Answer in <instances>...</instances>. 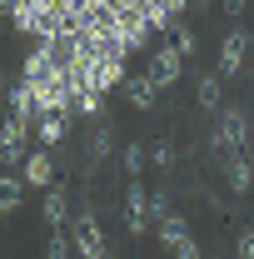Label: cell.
<instances>
[{"mask_svg":"<svg viewBox=\"0 0 254 259\" xmlns=\"http://www.w3.org/2000/svg\"><path fill=\"white\" fill-rule=\"evenodd\" d=\"M20 175L30 180V190H50V185H55V160H50V150H45V145H30Z\"/></svg>","mask_w":254,"mask_h":259,"instance_id":"7","label":"cell"},{"mask_svg":"<svg viewBox=\"0 0 254 259\" xmlns=\"http://www.w3.org/2000/svg\"><path fill=\"white\" fill-rule=\"evenodd\" d=\"M25 190H30V180L20 169H0V214H15L25 204Z\"/></svg>","mask_w":254,"mask_h":259,"instance_id":"9","label":"cell"},{"mask_svg":"<svg viewBox=\"0 0 254 259\" xmlns=\"http://www.w3.org/2000/svg\"><path fill=\"white\" fill-rule=\"evenodd\" d=\"M150 194H145V185H140V175H130V190H125V229L140 239V234H150Z\"/></svg>","mask_w":254,"mask_h":259,"instance_id":"5","label":"cell"},{"mask_svg":"<svg viewBox=\"0 0 254 259\" xmlns=\"http://www.w3.org/2000/svg\"><path fill=\"white\" fill-rule=\"evenodd\" d=\"M0 95H10V85H5V70H0Z\"/></svg>","mask_w":254,"mask_h":259,"instance_id":"20","label":"cell"},{"mask_svg":"<svg viewBox=\"0 0 254 259\" xmlns=\"http://www.w3.org/2000/svg\"><path fill=\"white\" fill-rule=\"evenodd\" d=\"M45 220H50V229H65V225H70V199H65L60 185H50V194H45Z\"/></svg>","mask_w":254,"mask_h":259,"instance_id":"13","label":"cell"},{"mask_svg":"<svg viewBox=\"0 0 254 259\" xmlns=\"http://www.w3.org/2000/svg\"><path fill=\"white\" fill-rule=\"evenodd\" d=\"M125 95H130V105H135V110H150V105H155V95H159V85L150 80V75H135V80H125Z\"/></svg>","mask_w":254,"mask_h":259,"instance_id":"12","label":"cell"},{"mask_svg":"<svg viewBox=\"0 0 254 259\" xmlns=\"http://www.w3.org/2000/svg\"><path fill=\"white\" fill-rule=\"evenodd\" d=\"M65 125H70V110H45V115H40V125H35L40 145H45V150H55V145L65 140Z\"/></svg>","mask_w":254,"mask_h":259,"instance_id":"11","label":"cell"},{"mask_svg":"<svg viewBox=\"0 0 254 259\" xmlns=\"http://www.w3.org/2000/svg\"><path fill=\"white\" fill-rule=\"evenodd\" d=\"M244 50H249V35L244 30H229L220 40V75H234L239 65H244Z\"/></svg>","mask_w":254,"mask_h":259,"instance_id":"10","label":"cell"},{"mask_svg":"<svg viewBox=\"0 0 254 259\" xmlns=\"http://www.w3.org/2000/svg\"><path fill=\"white\" fill-rule=\"evenodd\" d=\"M199 105H204V110H220V70L199 80Z\"/></svg>","mask_w":254,"mask_h":259,"instance_id":"15","label":"cell"},{"mask_svg":"<svg viewBox=\"0 0 254 259\" xmlns=\"http://www.w3.org/2000/svg\"><path fill=\"white\" fill-rule=\"evenodd\" d=\"M234 249H239V259H254V229L239 234V244H234Z\"/></svg>","mask_w":254,"mask_h":259,"instance_id":"18","label":"cell"},{"mask_svg":"<svg viewBox=\"0 0 254 259\" xmlns=\"http://www.w3.org/2000/svg\"><path fill=\"white\" fill-rule=\"evenodd\" d=\"M224 10H229V15H244V10H249V0H224Z\"/></svg>","mask_w":254,"mask_h":259,"instance_id":"19","label":"cell"},{"mask_svg":"<svg viewBox=\"0 0 254 259\" xmlns=\"http://www.w3.org/2000/svg\"><path fill=\"white\" fill-rule=\"evenodd\" d=\"M249 145V115L244 110H220V125H215V150L229 155V150H244Z\"/></svg>","mask_w":254,"mask_h":259,"instance_id":"4","label":"cell"},{"mask_svg":"<svg viewBox=\"0 0 254 259\" xmlns=\"http://www.w3.org/2000/svg\"><path fill=\"white\" fill-rule=\"evenodd\" d=\"M125 169H130V175L145 169V145H125Z\"/></svg>","mask_w":254,"mask_h":259,"instance_id":"17","label":"cell"},{"mask_svg":"<svg viewBox=\"0 0 254 259\" xmlns=\"http://www.w3.org/2000/svg\"><path fill=\"white\" fill-rule=\"evenodd\" d=\"M155 234H159V244H164L170 254H180V259H194V254H199V244L190 239V225H185L180 209H164V214L155 220Z\"/></svg>","mask_w":254,"mask_h":259,"instance_id":"2","label":"cell"},{"mask_svg":"<svg viewBox=\"0 0 254 259\" xmlns=\"http://www.w3.org/2000/svg\"><path fill=\"white\" fill-rule=\"evenodd\" d=\"M115 150V135H110V125H95L90 130V160H105Z\"/></svg>","mask_w":254,"mask_h":259,"instance_id":"14","label":"cell"},{"mask_svg":"<svg viewBox=\"0 0 254 259\" xmlns=\"http://www.w3.org/2000/svg\"><path fill=\"white\" fill-rule=\"evenodd\" d=\"M224 180H229L234 194H249L254 190V164H249L244 150H229V155H224Z\"/></svg>","mask_w":254,"mask_h":259,"instance_id":"8","label":"cell"},{"mask_svg":"<svg viewBox=\"0 0 254 259\" xmlns=\"http://www.w3.org/2000/svg\"><path fill=\"white\" fill-rule=\"evenodd\" d=\"M70 239H75V254H85V259H105L110 254V239H105V229H100L95 209H80V214L70 220Z\"/></svg>","mask_w":254,"mask_h":259,"instance_id":"1","label":"cell"},{"mask_svg":"<svg viewBox=\"0 0 254 259\" xmlns=\"http://www.w3.org/2000/svg\"><path fill=\"white\" fill-rule=\"evenodd\" d=\"M25 155H30V120L10 110L0 125V164H25Z\"/></svg>","mask_w":254,"mask_h":259,"instance_id":"3","label":"cell"},{"mask_svg":"<svg viewBox=\"0 0 254 259\" xmlns=\"http://www.w3.org/2000/svg\"><path fill=\"white\" fill-rule=\"evenodd\" d=\"M180 70H185V50H180V45H159L145 75H150L159 90H164V85H175V80H180Z\"/></svg>","mask_w":254,"mask_h":259,"instance_id":"6","label":"cell"},{"mask_svg":"<svg viewBox=\"0 0 254 259\" xmlns=\"http://www.w3.org/2000/svg\"><path fill=\"white\" fill-rule=\"evenodd\" d=\"M70 249H75V239H70L65 229H55V234H50V244H45V254H50V259H65Z\"/></svg>","mask_w":254,"mask_h":259,"instance_id":"16","label":"cell"}]
</instances>
